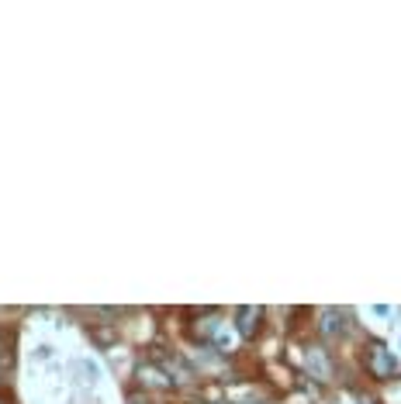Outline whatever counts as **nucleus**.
Masks as SVG:
<instances>
[{"label":"nucleus","instance_id":"2","mask_svg":"<svg viewBox=\"0 0 401 404\" xmlns=\"http://www.w3.org/2000/svg\"><path fill=\"white\" fill-rule=\"evenodd\" d=\"M346 325H343V315L336 311V308H329V311H322V332L325 335H339Z\"/></svg>","mask_w":401,"mask_h":404},{"label":"nucleus","instance_id":"1","mask_svg":"<svg viewBox=\"0 0 401 404\" xmlns=\"http://www.w3.org/2000/svg\"><path fill=\"white\" fill-rule=\"evenodd\" d=\"M260 318H263V311H260V308H239V332H242V335H253Z\"/></svg>","mask_w":401,"mask_h":404},{"label":"nucleus","instance_id":"4","mask_svg":"<svg viewBox=\"0 0 401 404\" xmlns=\"http://www.w3.org/2000/svg\"><path fill=\"white\" fill-rule=\"evenodd\" d=\"M0 339H4V335H0Z\"/></svg>","mask_w":401,"mask_h":404},{"label":"nucleus","instance_id":"3","mask_svg":"<svg viewBox=\"0 0 401 404\" xmlns=\"http://www.w3.org/2000/svg\"><path fill=\"white\" fill-rule=\"evenodd\" d=\"M142 377H145V383H153V387H170V383H173L166 374H160V370H149V366L142 370Z\"/></svg>","mask_w":401,"mask_h":404}]
</instances>
